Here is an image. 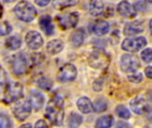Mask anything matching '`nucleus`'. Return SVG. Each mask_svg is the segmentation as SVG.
Masks as SVG:
<instances>
[{
	"label": "nucleus",
	"instance_id": "1",
	"mask_svg": "<svg viewBox=\"0 0 152 128\" xmlns=\"http://www.w3.org/2000/svg\"><path fill=\"white\" fill-rule=\"evenodd\" d=\"M64 102L61 97H53L45 109V114L48 119L55 126H61L64 118Z\"/></svg>",
	"mask_w": 152,
	"mask_h": 128
},
{
	"label": "nucleus",
	"instance_id": "2",
	"mask_svg": "<svg viewBox=\"0 0 152 128\" xmlns=\"http://www.w3.org/2000/svg\"><path fill=\"white\" fill-rule=\"evenodd\" d=\"M14 12L16 16L26 22L33 20L37 16V10L29 2L20 1L14 7Z\"/></svg>",
	"mask_w": 152,
	"mask_h": 128
},
{
	"label": "nucleus",
	"instance_id": "3",
	"mask_svg": "<svg viewBox=\"0 0 152 128\" xmlns=\"http://www.w3.org/2000/svg\"><path fill=\"white\" fill-rule=\"evenodd\" d=\"M110 62V55L102 49L94 50L88 57V63L94 69H105Z\"/></svg>",
	"mask_w": 152,
	"mask_h": 128
},
{
	"label": "nucleus",
	"instance_id": "4",
	"mask_svg": "<svg viewBox=\"0 0 152 128\" xmlns=\"http://www.w3.org/2000/svg\"><path fill=\"white\" fill-rule=\"evenodd\" d=\"M140 66H141L140 61L135 55L126 53L122 55L120 59V67L124 72L126 73L136 72L137 69L140 68Z\"/></svg>",
	"mask_w": 152,
	"mask_h": 128
},
{
	"label": "nucleus",
	"instance_id": "5",
	"mask_svg": "<svg viewBox=\"0 0 152 128\" xmlns=\"http://www.w3.org/2000/svg\"><path fill=\"white\" fill-rule=\"evenodd\" d=\"M147 45V39L143 37L126 38L122 43V49L130 53H136L144 48Z\"/></svg>",
	"mask_w": 152,
	"mask_h": 128
},
{
	"label": "nucleus",
	"instance_id": "6",
	"mask_svg": "<svg viewBox=\"0 0 152 128\" xmlns=\"http://www.w3.org/2000/svg\"><path fill=\"white\" fill-rule=\"evenodd\" d=\"M23 95V87L21 84L15 82L8 86L6 93L4 94V100L7 103H12L19 99H20Z\"/></svg>",
	"mask_w": 152,
	"mask_h": 128
},
{
	"label": "nucleus",
	"instance_id": "7",
	"mask_svg": "<svg viewBox=\"0 0 152 128\" xmlns=\"http://www.w3.org/2000/svg\"><path fill=\"white\" fill-rule=\"evenodd\" d=\"M31 109H32V106H31L30 102L25 100L15 104L14 108L12 109V111L17 119H19L20 121H23L26 118H28V116L30 115Z\"/></svg>",
	"mask_w": 152,
	"mask_h": 128
},
{
	"label": "nucleus",
	"instance_id": "8",
	"mask_svg": "<svg viewBox=\"0 0 152 128\" xmlns=\"http://www.w3.org/2000/svg\"><path fill=\"white\" fill-rule=\"evenodd\" d=\"M77 71L73 64L66 63L59 70L57 78L61 82H69L73 81L77 77Z\"/></svg>",
	"mask_w": 152,
	"mask_h": 128
},
{
	"label": "nucleus",
	"instance_id": "9",
	"mask_svg": "<svg viewBox=\"0 0 152 128\" xmlns=\"http://www.w3.org/2000/svg\"><path fill=\"white\" fill-rule=\"evenodd\" d=\"M25 41H26L27 45L32 50L39 49L43 45V43H44V39L42 36L40 35V33L35 30H32L27 33L25 37Z\"/></svg>",
	"mask_w": 152,
	"mask_h": 128
},
{
	"label": "nucleus",
	"instance_id": "10",
	"mask_svg": "<svg viewBox=\"0 0 152 128\" xmlns=\"http://www.w3.org/2000/svg\"><path fill=\"white\" fill-rule=\"evenodd\" d=\"M12 69L16 75L24 74L28 69V63L26 58L22 54H17L12 60Z\"/></svg>",
	"mask_w": 152,
	"mask_h": 128
},
{
	"label": "nucleus",
	"instance_id": "11",
	"mask_svg": "<svg viewBox=\"0 0 152 128\" xmlns=\"http://www.w3.org/2000/svg\"><path fill=\"white\" fill-rule=\"evenodd\" d=\"M78 19H79V15L77 12H71V13L64 14V15L58 17L61 26L64 28L65 29L74 28L77 24Z\"/></svg>",
	"mask_w": 152,
	"mask_h": 128
},
{
	"label": "nucleus",
	"instance_id": "12",
	"mask_svg": "<svg viewBox=\"0 0 152 128\" xmlns=\"http://www.w3.org/2000/svg\"><path fill=\"white\" fill-rule=\"evenodd\" d=\"M130 107L132 110L139 115L145 113L149 109V104L147 101L142 97H135L130 102Z\"/></svg>",
	"mask_w": 152,
	"mask_h": 128
},
{
	"label": "nucleus",
	"instance_id": "13",
	"mask_svg": "<svg viewBox=\"0 0 152 128\" xmlns=\"http://www.w3.org/2000/svg\"><path fill=\"white\" fill-rule=\"evenodd\" d=\"M118 12L126 18H133L136 15V11L134 8V5H132L130 3L126 1H122L118 4L117 7Z\"/></svg>",
	"mask_w": 152,
	"mask_h": 128
},
{
	"label": "nucleus",
	"instance_id": "14",
	"mask_svg": "<svg viewBox=\"0 0 152 128\" xmlns=\"http://www.w3.org/2000/svg\"><path fill=\"white\" fill-rule=\"evenodd\" d=\"M144 30V26L142 21L135 20L128 23L124 28V34L126 36H134Z\"/></svg>",
	"mask_w": 152,
	"mask_h": 128
},
{
	"label": "nucleus",
	"instance_id": "15",
	"mask_svg": "<svg viewBox=\"0 0 152 128\" xmlns=\"http://www.w3.org/2000/svg\"><path fill=\"white\" fill-rule=\"evenodd\" d=\"M39 26L41 29L48 36L53 33V25L52 22V18L49 15H43L39 20Z\"/></svg>",
	"mask_w": 152,
	"mask_h": 128
},
{
	"label": "nucleus",
	"instance_id": "16",
	"mask_svg": "<svg viewBox=\"0 0 152 128\" xmlns=\"http://www.w3.org/2000/svg\"><path fill=\"white\" fill-rule=\"evenodd\" d=\"M78 110L84 114H89L94 110V105L87 97H81L77 102Z\"/></svg>",
	"mask_w": 152,
	"mask_h": 128
},
{
	"label": "nucleus",
	"instance_id": "17",
	"mask_svg": "<svg viewBox=\"0 0 152 128\" xmlns=\"http://www.w3.org/2000/svg\"><path fill=\"white\" fill-rule=\"evenodd\" d=\"M63 47H64V44H63L62 40H61V39H53V40H51L47 44V45H46L47 52L50 54H53V55L61 53L62 51Z\"/></svg>",
	"mask_w": 152,
	"mask_h": 128
},
{
	"label": "nucleus",
	"instance_id": "18",
	"mask_svg": "<svg viewBox=\"0 0 152 128\" xmlns=\"http://www.w3.org/2000/svg\"><path fill=\"white\" fill-rule=\"evenodd\" d=\"M94 33L97 36H103L107 34L110 30V24L105 20H98L94 28H93Z\"/></svg>",
	"mask_w": 152,
	"mask_h": 128
},
{
	"label": "nucleus",
	"instance_id": "19",
	"mask_svg": "<svg viewBox=\"0 0 152 128\" xmlns=\"http://www.w3.org/2000/svg\"><path fill=\"white\" fill-rule=\"evenodd\" d=\"M85 40V32L83 29H77L74 31L70 37L71 45L74 47H79Z\"/></svg>",
	"mask_w": 152,
	"mask_h": 128
},
{
	"label": "nucleus",
	"instance_id": "20",
	"mask_svg": "<svg viewBox=\"0 0 152 128\" xmlns=\"http://www.w3.org/2000/svg\"><path fill=\"white\" fill-rule=\"evenodd\" d=\"M104 11V4L102 1H92L89 4V12L93 16L101 15Z\"/></svg>",
	"mask_w": 152,
	"mask_h": 128
},
{
	"label": "nucleus",
	"instance_id": "21",
	"mask_svg": "<svg viewBox=\"0 0 152 128\" xmlns=\"http://www.w3.org/2000/svg\"><path fill=\"white\" fill-rule=\"evenodd\" d=\"M30 103L31 106L36 110H38L42 108L43 104H44V96L37 92H33L30 94Z\"/></svg>",
	"mask_w": 152,
	"mask_h": 128
},
{
	"label": "nucleus",
	"instance_id": "22",
	"mask_svg": "<svg viewBox=\"0 0 152 128\" xmlns=\"http://www.w3.org/2000/svg\"><path fill=\"white\" fill-rule=\"evenodd\" d=\"M114 123V118L110 115L99 118L95 123V128H110Z\"/></svg>",
	"mask_w": 152,
	"mask_h": 128
},
{
	"label": "nucleus",
	"instance_id": "23",
	"mask_svg": "<svg viewBox=\"0 0 152 128\" xmlns=\"http://www.w3.org/2000/svg\"><path fill=\"white\" fill-rule=\"evenodd\" d=\"M77 4H78V1H77V0H57L53 3L54 8L59 9V10L66 8V7L73 6Z\"/></svg>",
	"mask_w": 152,
	"mask_h": 128
},
{
	"label": "nucleus",
	"instance_id": "24",
	"mask_svg": "<svg viewBox=\"0 0 152 128\" xmlns=\"http://www.w3.org/2000/svg\"><path fill=\"white\" fill-rule=\"evenodd\" d=\"M20 45H21V39L17 36L10 37L6 40V46L11 50L19 49L20 47Z\"/></svg>",
	"mask_w": 152,
	"mask_h": 128
},
{
	"label": "nucleus",
	"instance_id": "25",
	"mask_svg": "<svg viewBox=\"0 0 152 128\" xmlns=\"http://www.w3.org/2000/svg\"><path fill=\"white\" fill-rule=\"evenodd\" d=\"M83 118L80 115L77 113H72L69 118V128H78V127L82 124Z\"/></svg>",
	"mask_w": 152,
	"mask_h": 128
},
{
	"label": "nucleus",
	"instance_id": "26",
	"mask_svg": "<svg viewBox=\"0 0 152 128\" xmlns=\"http://www.w3.org/2000/svg\"><path fill=\"white\" fill-rule=\"evenodd\" d=\"M93 105H94V110L98 113L104 112L108 108V104L106 101L103 99H97Z\"/></svg>",
	"mask_w": 152,
	"mask_h": 128
},
{
	"label": "nucleus",
	"instance_id": "27",
	"mask_svg": "<svg viewBox=\"0 0 152 128\" xmlns=\"http://www.w3.org/2000/svg\"><path fill=\"white\" fill-rule=\"evenodd\" d=\"M116 112L118 114V116L123 119H128L131 118V113L128 110L127 108H126L123 105H118L116 108Z\"/></svg>",
	"mask_w": 152,
	"mask_h": 128
},
{
	"label": "nucleus",
	"instance_id": "28",
	"mask_svg": "<svg viewBox=\"0 0 152 128\" xmlns=\"http://www.w3.org/2000/svg\"><path fill=\"white\" fill-rule=\"evenodd\" d=\"M11 31H12V27L7 21L0 22V36L8 35Z\"/></svg>",
	"mask_w": 152,
	"mask_h": 128
},
{
	"label": "nucleus",
	"instance_id": "29",
	"mask_svg": "<svg viewBox=\"0 0 152 128\" xmlns=\"http://www.w3.org/2000/svg\"><path fill=\"white\" fill-rule=\"evenodd\" d=\"M141 57L143 61L150 63L152 61V49L151 48H146L143 50L141 53Z\"/></svg>",
	"mask_w": 152,
	"mask_h": 128
},
{
	"label": "nucleus",
	"instance_id": "30",
	"mask_svg": "<svg viewBox=\"0 0 152 128\" xmlns=\"http://www.w3.org/2000/svg\"><path fill=\"white\" fill-rule=\"evenodd\" d=\"M128 80L133 83H140L142 80V75L140 72H133L128 75Z\"/></svg>",
	"mask_w": 152,
	"mask_h": 128
},
{
	"label": "nucleus",
	"instance_id": "31",
	"mask_svg": "<svg viewBox=\"0 0 152 128\" xmlns=\"http://www.w3.org/2000/svg\"><path fill=\"white\" fill-rule=\"evenodd\" d=\"M7 85V76L6 73L0 69V92H2Z\"/></svg>",
	"mask_w": 152,
	"mask_h": 128
},
{
	"label": "nucleus",
	"instance_id": "32",
	"mask_svg": "<svg viewBox=\"0 0 152 128\" xmlns=\"http://www.w3.org/2000/svg\"><path fill=\"white\" fill-rule=\"evenodd\" d=\"M0 128H12V124L8 117L4 115L0 116Z\"/></svg>",
	"mask_w": 152,
	"mask_h": 128
},
{
	"label": "nucleus",
	"instance_id": "33",
	"mask_svg": "<svg viewBox=\"0 0 152 128\" xmlns=\"http://www.w3.org/2000/svg\"><path fill=\"white\" fill-rule=\"evenodd\" d=\"M52 85H53L52 82H51L50 80L46 79V78H43V79H41V80L38 82L39 87L42 88V89H45V90L50 89V88L52 87Z\"/></svg>",
	"mask_w": 152,
	"mask_h": 128
},
{
	"label": "nucleus",
	"instance_id": "34",
	"mask_svg": "<svg viewBox=\"0 0 152 128\" xmlns=\"http://www.w3.org/2000/svg\"><path fill=\"white\" fill-rule=\"evenodd\" d=\"M134 8L136 12L137 11H142L146 8V2L145 1H138L134 4Z\"/></svg>",
	"mask_w": 152,
	"mask_h": 128
},
{
	"label": "nucleus",
	"instance_id": "35",
	"mask_svg": "<svg viewBox=\"0 0 152 128\" xmlns=\"http://www.w3.org/2000/svg\"><path fill=\"white\" fill-rule=\"evenodd\" d=\"M35 128H48V127H47V124L44 120H38L36 123Z\"/></svg>",
	"mask_w": 152,
	"mask_h": 128
},
{
	"label": "nucleus",
	"instance_id": "36",
	"mask_svg": "<svg viewBox=\"0 0 152 128\" xmlns=\"http://www.w3.org/2000/svg\"><path fill=\"white\" fill-rule=\"evenodd\" d=\"M144 73H145V75H146L147 78L152 79V66L146 67L145 69H144Z\"/></svg>",
	"mask_w": 152,
	"mask_h": 128
},
{
	"label": "nucleus",
	"instance_id": "37",
	"mask_svg": "<svg viewBox=\"0 0 152 128\" xmlns=\"http://www.w3.org/2000/svg\"><path fill=\"white\" fill-rule=\"evenodd\" d=\"M50 3L49 0H35V4L39 5V6H45L47 5Z\"/></svg>",
	"mask_w": 152,
	"mask_h": 128
},
{
	"label": "nucleus",
	"instance_id": "38",
	"mask_svg": "<svg viewBox=\"0 0 152 128\" xmlns=\"http://www.w3.org/2000/svg\"><path fill=\"white\" fill-rule=\"evenodd\" d=\"M116 128H130V126L126 122L121 121V122L118 123V125L116 126Z\"/></svg>",
	"mask_w": 152,
	"mask_h": 128
},
{
	"label": "nucleus",
	"instance_id": "39",
	"mask_svg": "<svg viewBox=\"0 0 152 128\" xmlns=\"http://www.w3.org/2000/svg\"><path fill=\"white\" fill-rule=\"evenodd\" d=\"M19 128H31V125L30 124H24V125L20 126Z\"/></svg>",
	"mask_w": 152,
	"mask_h": 128
},
{
	"label": "nucleus",
	"instance_id": "40",
	"mask_svg": "<svg viewBox=\"0 0 152 128\" xmlns=\"http://www.w3.org/2000/svg\"><path fill=\"white\" fill-rule=\"evenodd\" d=\"M150 29H151V33L152 35V20L150 21Z\"/></svg>",
	"mask_w": 152,
	"mask_h": 128
},
{
	"label": "nucleus",
	"instance_id": "41",
	"mask_svg": "<svg viewBox=\"0 0 152 128\" xmlns=\"http://www.w3.org/2000/svg\"><path fill=\"white\" fill-rule=\"evenodd\" d=\"M149 97H150V100H151V101L152 102V92H151V93H150V95H149Z\"/></svg>",
	"mask_w": 152,
	"mask_h": 128
}]
</instances>
